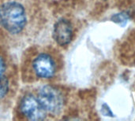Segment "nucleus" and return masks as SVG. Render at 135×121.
<instances>
[{
    "instance_id": "obj_1",
    "label": "nucleus",
    "mask_w": 135,
    "mask_h": 121,
    "mask_svg": "<svg viewBox=\"0 0 135 121\" xmlns=\"http://www.w3.org/2000/svg\"><path fill=\"white\" fill-rule=\"evenodd\" d=\"M43 18L40 0H0V26L12 36H33L39 31Z\"/></svg>"
},
{
    "instance_id": "obj_2",
    "label": "nucleus",
    "mask_w": 135,
    "mask_h": 121,
    "mask_svg": "<svg viewBox=\"0 0 135 121\" xmlns=\"http://www.w3.org/2000/svg\"><path fill=\"white\" fill-rule=\"evenodd\" d=\"M60 68V58L57 51L51 46L32 49L23 63L22 76L26 81L34 82L54 78Z\"/></svg>"
},
{
    "instance_id": "obj_3",
    "label": "nucleus",
    "mask_w": 135,
    "mask_h": 121,
    "mask_svg": "<svg viewBox=\"0 0 135 121\" xmlns=\"http://www.w3.org/2000/svg\"><path fill=\"white\" fill-rule=\"evenodd\" d=\"M35 92L48 118H55L62 113L66 100L61 89L53 85H44Z\"/></svg>"
},
{
    "instance_id": "obj_4",
    "label": "nucleus",
    "mask_w": 135,
    "mask_h": 121,
    "mask_svg": "<svg viewBox=\"0 0 135 121\" xmlns=\"http://www.w3.org/2000/svg\"><path fill=\"white\" fill-rule=\"evenodd\" d=\"M18 113L28 120H44L48 116L41 106L35 91L25 92L19 99Z\"/></svg>"
},
{
    "instance_id": "obj_5",
    "label": "nucleus",
    "mask_w": 135,
    "mask_h": 121,
    "mask_svg": "<svg viewBox=\"0 0 135 121\" xmlns=\"http://www.w3.org/2000/svg\"><path fill=\"white\" fill-rule=\"evenodd\" d=\"M53 37L58 45L62 46L68 45L73 38V27L71 23L66 19L59 20L54 26Z\"/></svg>"
},
{
    "instance_id": "obj_6",
    "label": "nucleus",
    "mask_w": 135,
    "mask_h": 121,
    "mask_svg": "<svg viewBox=\"0 0 135 121\" xmlns=\"http://www.w3.org/2000/svg\"><path fill=\"white\" fill-rule=\"evenodd\" d=\"M13 75L9 58L4 48L0 46V79Z\"/></svg>"
},
{
    "instance_id": "obj_7",
    "label": "nucleus",
    "mask_w": 135,
    "mask_h": 121,
    "mask_svg": "<svg viewBox=\"0 0 135 121\" xmlns=\"http://www.w3.org/2000/svg\"><path fill=\"white\" fill-rule=\"evenodd\" d=\"M13 90V75L0 79V101L6 99Z\"/></svg>"
},
{
    "instance_id": "obj_8",
    "label": "nucleus",
    "mask_w": 135,
    "mask_h": 121,
    "mask_svg": "<svg viewBox=\"0 0 135 121\" xmlns=\"http://www.w3.org/2000/svg\"><path fill=\"white\" fill-rule=\"evenodd\" d=\"M130 19V15L127 12H120L118 13H115L111 17V20L114 23L120 25L121 27H124Z\"/></svg>"
},
{
    "instance_id": "obj_9",
    "label": "nucleus",
    "mask_w": 135,
    "mask_h": 121,
    "mask_svg": "<svg viewBox=\"0 0 135 121\" xmlns=\"http://www.w3.org/2000/svg\"><path fill=\"white\" fill-rule=\"evenodd\" d=\"M101 112L104 116H108V117H114L111 109L109 108V106L107 104H103L102 107H101Z\"/></svg>"
}]
</instances>
